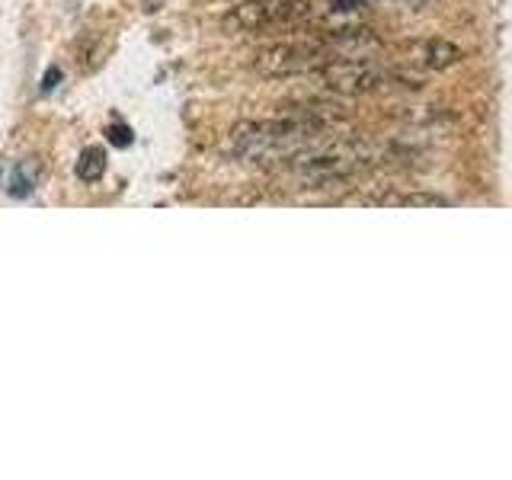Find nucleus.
Listing matches in <instances>:
<instances>
[{
  "mask_svg": "<svg viewBox=\"0 0 512 480\" xmlns=\"http://www.w3.org/2000/svg\"><path fill=\"white\" fill-rule=\"evenodd\" d=\"M330 128L324 122L298 119V116H282V119H250L237 122L228 135V151L237 160L247 164H282V160H298L301 154H308L320 148L324 141H330Z\"/></svg>",
  "mask_w": 512,
  "mask_h": 480,
  "instance_id": "obj_1",
  "label": "nucleus"
},
{
  "mask_svg": "<svg viewBox=\"0 0 512 480\" xmlns=\"http://www.w3.org/2000/svg\"><path fill=\"white\" fill-rule=\"evenodd\" d=\"M378 164V154L359 141H324L295 160L298 180L308 189H330L356 180Z\"/></svg>",
  "mask_w": 512,
  "mask_h": 480,
  "instance_id": "obj_2",
  "label": "nucleus"
},
{
  "mask_svg": "<svg viewBox=\"0 0 512 480\" xmlns=\"http://www.w3.org/2000/svg\"><path fill=\"white\" fill-rule=\"evenodd\" d=\"M311 13L308 0H247L221 16V29L244 36V32H263L276 26H292Z\"/></svg>",
  "mask_w": 512,
  "mask_h": 480,
  "instance_id": "obj_3",
  "label": "nucleus"
},
{
  "mask_svg": "<svg viewBox=\"0 0 512 480\" xmlns=\"http://www.w3.org/2000/svg\"><path fill=\"white\" fill-rule=\"evenodd\" d=\"M333 58L336 52L324 42H276L253 55V68L266 77H295L314 74Z\"/></svg>",
  "mask_w": 512,
  "mask_h": 480,
  "instance_id": "obj_4",
  "label": "nucleus"
},
{
  "mask_svg": "<svg viewBox=\"0 0 512 480\" xmlns=\"http://www.w3.org/2000/svg\"><path fill=\"white\" fill-rule=\"evenodd\" d=\"M314 77L320 80V87L340 96H365V93H378L388 90L391 84V71L378 68L372 61H359V58H333L324 68H317Z\"/></svg>",
  "mask_w": 512,
  "mask_h": 480,
  "instance_id": "obj_5",
  "label": "nucleus"
},
{
  "mask_svg": "<svg viewBox=\"0 0 512 480\" xmlns=\"http://www.w3.org/2000/svg\"><path fill=\"white\" fill-rule=\"evenodd\" d=\"M458 61H461V48L455 42H448V39H432L423 48V64L429 71H445V68H452V64H458Z\"/></svg>",
  "mask_w": 512,
  "mask_h": 480,
  "instance_id": "obj_6",
  "label": "nucleus"
},
{
  "mask_svg": "<svg viewBox=\"0 0 512 480\" xmlns=\"http://www.w3.org/2000/svg\"><path fill=\"white\" fill-rule=\"evenodd\" d=\"M103 173H106V154H103V148L90 144V148H84V154L77 157V176L84 183H96Z\"/></svg>",
  "mask_w": 512,
  "mask_h": 480,
  "instance_id": "obj_7",
  "label": "nucleus"
},
{
  "mask_svg": "<svg viewBox=\"0 0 512 480\" xmlns=\"http://www.w3.org/2000/svg\"><path fill=\"white\" fill-rule=\"evenodd\" d=\"M36 180H39V164H36V160H26V164H16L13 180H10V192H13L16 199H20V196H29V192L36 189Z\"/></svg>",
  "mask_w": 512,
  "mask_h": 480,
  "instance_id": "obj_8",
  "label": "nucleus"
},
{
  "mask_svg": "<svg viewBox=\"0 0 512 480\" xmlns=\"http://www.w3.org/2000/svg\"><path fill=\"white\" fill-rule=\"evenodd\" d=\"M388 205H445L442 196H426V192H410V196H394V199H381Z\"/></svg>",
  "mask_w": 512,
  "mask_h": 480,
  "instance_id": "obj_9",
  "label": "nucleus"
},
{
  "mask_svg": "<svg viewBox=\"0 0 512 480\" xmlns=\"http://www.w3.org/2000/svg\"><path fill=\"white\" fill-rule=\"evenodd\" d=\"M106 135H109L112 144H116V148H128V144L135 141V132H132L128 125H122V122H112Z\"/></svg>",
  "mask_w": 512,
  "mask_h": 480,
  "instance_id": "obj_10",
  "label": "nucleus"
},
{
  "mask_svg": "<svg viewBox=\"0 0 512 480\" xmlns=\"http://www.w3.org/2000/svg\"><path fill=\"white\" fill-rule=\"evenodd\" d=\"M55 80H61V71H58V68L45 74V84H42V90H52V87H58Z\"/></svg>",
  "mask_w": 512,
  "mask_h": 480,
  "instance_id": "obj_11",
  "label": "nucleus"
}]
</instances>
